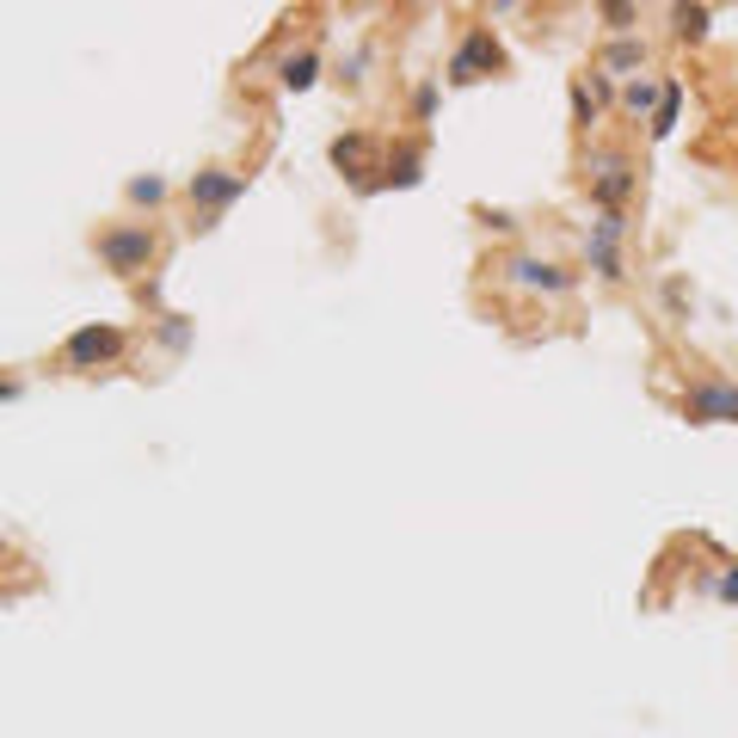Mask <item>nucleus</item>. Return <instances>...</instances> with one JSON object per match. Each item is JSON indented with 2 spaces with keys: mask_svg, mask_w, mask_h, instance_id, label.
I'll list each match as a JSON object with an SVG mask.
<instances>
[{
  "mask_svg": "<svg viewBox=\"0 0 738 738\" xmlns=\"http://www.w3.org/2000/svg\"><path fill=\"white\" fill-rule=\"evenodd\" d=\"M499 68H504V49L487 25H474V32L462 37V49L450 56V80H456V87H468V80H480V75H499Z\"/></svg>",
  "mask_w": 738,
  "mask_h": 738,
  "instance_id": "nucleus-1",
  "label": "nucleus"
},
{
  "mask_svg": "<svg viewBox=\"0 0 738 738\" xmlns=\"http://www.w3.org/2000/svg\"><path fill=\"white\" fill-rule=\"evenodd\" d=\"M99 259L129 277V271H141L155 259V235H148V228H111V235H99Z\"/></svg>",
  "mask_w": 738,
  "mask_h": 738,
  "instance_id": "nucleus-2",
  "label": "nucleus"
},
{
  "mask_svg": "<svg viewBox=\"0 0 738 738\" xmlns=\"http://www.w3.org/2000/svg\"><path fill=\"white\" fill-rule=\"evenodd\" d=\"M117 351H124V332L117 327H80L63 345V357L75 363V370H99V363H111Z\"/></svg>",
  "mask_w": 738,
  "mask_h": 738,
  "instance_id": "nucleus-3",
  "label": "nucleus"
},
{
  "mask_svg": "<svg viewBox=\"0 0 738 738\" xmlns=\"http://www.w3.org/2000/svg\"><path fill=\"white\" fill-rule=\"evenodd\" d=\"M683 412H690L695 424H726V419H738V388H726V382H702V388H690Z\"/></svg>",
  "mask_w": 738,
  "mask_h": 738,
  "instance_id": "nucleus-4",
  "label": "nucleus"
},
{
  "mask_svg": "<svg viewBox=\"0 0 738 738\" xmlns=\"http://www.w3.org/2000/svg\"><path fill=\"white\" fill-rule=\"evenodd\" d=\"M240 191H247V179H240V173H222V167H209V173H191V204L209 209V216H216V209H228Z\"/></svg>",
  "mask_w": 738,
  "mask_h": 738,
  "instance_id": "nucleus-5",
  "label": "nucleus"
},
{
  "mask_svg": "<svg viewBox=\"0 0 738 738\" xmlns=\"http://www.w3.org/2000/svg\"><path fill=\"white\" fill-rule=\"evenodd\" d=\"M622 228H628V216H622V209H610V216L598 222V228H591V265L603 271V277H622V252H615V240H622Z\"/></svg>",
  "mask_w": 738,
  "mask_h": 738,
  "instance_id": "nucleus-6",
  "label": "nucleus"
},
{
  "mask_svg": "<svg viewBox=\"0 0 738 738\" xmlns=\"http://www.w3.org/2000/svg\"><path fill=\"white\" fill-rule=\"evenodd\" d=\"M628 191H634V173H628V160H603V173L591 179V197L603 204V216L610 209H622L628 204Z\"/></svg>",
  "mask_w": 738,
  "mask_h": 738,
  "instance_id": "nucleus-7",
  "label": "nucleus"
},
{
  "mask_svg": "<svg viewBox=\"0 0 738 738\" xmlns=\"http://www.w3.org/2000/svg\"><path fill=\"white\" fill-rule=\"evenodd\" d=\"M511 277L530 283V289H572V271L542 265V259H518V265H511Z\"/></svg>",
  "mask_w": 738,
  "mask_h": 738,
  "instance_id": "nucleus-8",
  "label": "nucleus"
},
{
  "mask_svg": "<svg viewBox=\"0 0 738 738\" xmlns=\"http://www.w3.org/2000/svg\"><path fill=\"white\" fill-rule=\"evenodd\" d=\"M277 80L289 87V93H302V87H315V80H320V56H315V49H302V56H283Z\"/></svg>",
  "mask_w": 738,
  "mask_h": 738,
  "instance_id": "nucleus-9",
  "label": "nucleus"
},
{
  "mask_svg": "<svg viewBox=\"0 0 738 738\" xmlns=\"http://www.w3.org/2000/svg\"><path fill=\"white\" fill-rule=\"evenodd\" d=\"M622 105H628L634 117H646V124H652V117H659V105H665V87H652V80H634L628 93H622Z\"/></svg>",
  "mask_w": 738,
  "mask_h": 738,
  "instance_id": "nucleus-10",
  "label": "nucleus"
},
{
  "mask_svg": "<svg viewBox=\"0 0 738 738\" xmlns=\"http://www.w3.org/2000/svg\"><path fill=\"white\" fill-rule=\"evenodd\" d=\"M677 111H683V87H677V80H665V105H659V117H652V124H646V129H652V136H671V129H677Z\"/></svg>",
  "mask_w": 738,
  "mask_h": 738,
  "instance_id": "nucleus-11",
  "label": "nucleus"
},
{
  "mask_svg": "<svg viewBox=\"0 0 738 738\" xmlns=\"http://www.w3.org/2000/svg\"><path fill=\"white\" fill-rule=\"evenodd\" d=\"M332 167L357 173V167H363V136H339V141H332Z\"/></svg>",
  "mask_w": 738,
  "mask_h": 738,
  "instance_id": "nucleus-12",
  "label": "nucleus"
},
{
  "mask_svg": "<svg viewBox=\"0 0 738 738\" xmlns=\"http://www.w3.org/2000/svg\"><path fill=\"white\" fill-rule=\"evenodd\" d=\"M419 167H424V155H419V148H407V155L394 160V173H388V185H419Z\"/></svg>",
  "mask_w": 738,
  "mask_h": 738,
  "instance_id": "nucleus-13",
  "label": "nucleus"
},
{
  "mask_svg": "<svg viewBox=\"0 0 738 738\" xmlns=\"http://www.w3.org/2000/svg\"><path fill=\"white\" fill-rule=\"evenodd\" d=\"M677 37H702L707 32V7H677Z\"/></svg>",
  "mask_w": 738,
  "mask_h": 738,
  "instance_id": "nucleus-14",
  "label": "nucleus"
},
{
  "mask_svg": "<svg viewBox=\"0 0 738 738\" xmlns=\"http://www.w3.org/2000/svg\"><path fill=\"white\" fill-rule=\"evenodd\" d=\"M640 56H646V49L634 44V37H622V44L610 49V68H634V63H640Z\"/></svg>",
  "mask_w": 738,
  "mask_h": 738,
  "instance_id": "nucleus-15",
  "label": "nucleus"
},
{
  "mask_svg": "<svg viewBox=\"0 0 738 738\" xmlns=\"http://www.w3.org/2000/svg\"><path fill=\"white\" fill-rule=\"evenodd\" d=\"M129 197H136V204H160V197H167V185H160V179H136V185H129Z\"/></svg>",
  "mask_w": 738,
  "mask_h": 738,
  "instance_id": "nucleus-16",
  "label": "nucleus"
},
{
  "mask_svg": "<svg viewBox=\"0 0 738 738\" xmlns=\"http://www.w3.org/2000/svg\"><path fill=\"white\" fill-rule=\"evenodd\" d=\"M572 117H579V124H591V117H598V99L584 93V87H572Z\"/></svg>",
  "mask_w": 738,
  "mask_h": 738,
  "instance_id": "nucleus-17",
  "label": "nucleus"
},
{
  "mask_svg": "<svg viewBox=\"0 0 738 738\" xmlns=\"http://www.w3.org/2000/svg\"><path fill=\"white\" fill-rule=\"evenodd\" d=\"M714 591H720V598H738V566H733V572H726L720 584H714Z\"/></svg>",
  "mask_w": 738,
  "mask_h": 738,
  "instance_id": "nucleus-18",
  "label": "nucleus"
}]
</instances>
